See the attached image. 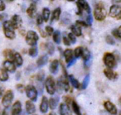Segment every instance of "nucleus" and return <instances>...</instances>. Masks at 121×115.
I'll use <instances>...</instances> for the list:
<instances>
[{"label":"nucleus","mask_w":121,"mask_h":115,"mask_svg":"<svg viewBox=\"0 0 121 115\" xmlns=\"http://www.w3.org/2000/svg\"><path fill=\"white\" fill-rule=\"evenodd\" d=\"M104 75L106 76V78H108L109 80H117V79H118V74L114 73L112 70H110V69H109V68L104 69Z\"/></svg>","instance_id":"obj_15"},{"label":"nucleus","mask_w":121,"mask_h":115,"mask_svg":"<svg viewBox=\"0 0 121 115\" xmlns=\"http://www.w3.org/2000/svg\"><path fill=\"white\" fill-rule=\"evenodd\" d=\"M47 61H48V55H43L37 60V65L38 67H42V66H43V65H45L47 63Z\"/></svg>","instance_id":"obj_24"},{"label":"nucleus","mask_w":121,"mask_h":115,"mask_svg":"<svg viewBox=\"0 0 121 115\" xmlns=\"http://www.w3.org/2000/svg\"><path fill=\"white\" fill-rule=\"evenodd\" d=\"M21 112H22V103L20 101H16L15 103L13 105L11 115H19Z\"/></svg>","instance_id":"obj_16"},{"label":"nucleus","mask_w":121,"mask_h":115,"mask_svg":"<svg viewBox=\"0 0 121 115\" xmlns=\"http://www.w3.org/2000/svg\"><path fill=\"white\" fill-rule=\"evenodd\" d=\"M59 102V97L58 96H55L51 98L50 99L48 100V105L52 109H55L56 108L57 104H58Z\"/></svg>","instance_id":"obj_20"},{"label":"nucleus","mask_w":121,"mask_h":115,"mask_svg":"<svg viewBox=\"0 0 121 115\" xmlns=\"http://www.w3.org/2000/svg\"><path fill=\"white\" fill-rule=\"evenodd\" d=\"M89 82H90V75H86V76H85L84 80H83L82 83H81V89H85L88 86V85H89Z\"/></svg>","instance_id":"obj_33"},{"label":"nucleus","mask_w":121,"mask_h":115,"mask_svg":"<svg viewBox=\"0 0 121 115\" xmlns=\"http://www.w3.org/2000/svg\"><path fill=\"white\" fill-rule=\"evenodd\" d=\"M64 56H65V59H66V61L67 62V63L71 61V60H73V56H74L72 50H71V49H66L64 51Z\"/></svg>","instance_id":"obj_25"},{"label":"nucleus","mask_w":121,"mask_h":115,"mask_svg":"<svg viewBox=\"0 0 121 115\" xmlns=\"http://www.w3.org/2000/svg\"><path fill=\"white\" fill-rule=\"evenodd\" d=\"M47 52H48L49 55H53L54 51H55V47H54V45L52 43V42H48L47 43Z\"/></svg>","instance_id":"obj_36"},{"label":"nucleus","mask_w":121,"mask_h":115,"mask_svg":"<svg viewBox=\"0 0 121 115\" xmlns=\"http://www.w3.org/2000/svg\"><path fill=\"white\" fill-rule=\"evenodd\" d=\"M47 110H48V99H47V97L44 96L40 104V111L43 113H46Z\"/></svg>","instance_id":"obj_17"},{"label":"nucleus","mask_w":121,"mask_h":115,"mask_svg":"<svg viewBox=\"0 0 121 115\" xmlns=\"http://www.w3.org/2000/svg\"><path fill=\"white\" fill-rule=\"evenodd\" d=\"M38 39H39L38 35L34 31H28L27 35H26V42H27V45L32 46V47L36 46Z\"/></svg>","instance_id":"obj_5"},{"label":"nucleus","mask_w":121,"mask_h":115,"mask_svg":"<svg viewBox=\"0 0 121 115\" xmlns=\"http://www.w3.org/2000/svg\"><path fill=\"white\" fill-rule=\"evenodd\" d=\"M13 99V93L12 90H8L5 93V94H4L2 99V104L4 105V107L5 108H9V106L12 103V101Z\"/></svg>","instance_id":"obj_7"},{"label":"nucleus","mask_w":121,"mask_h":115,"mask_svg":"<svg viewBox=\"0 0 121 115\" xmlns=\"http://www.w3.org/2000/svg\"><path fill=\"white\" fill-rule=\"evenodd\" d=\"M45 30H46L47 34H48V36L52 35V34H53V32H54V29L52 28V27H50V26H47V27H45Z\"/></svg>","instance_id":"obj_44"},{"label":"nucleus","mask_w":121,"mask_h":115,"mask_svg":"<svg viewBox=\"0 0 121 115\" xmlns=\"http://www.w3.org/2000/svg\"><path fill=\"white\" fill-rule=\"evenodd\" d=\"M121 27H119L118 29H114V30L112 31V35L114 36L115 38H117L118 40H120L121 39Z\"/></svg>","instance_id":"obj_38"},{"label":"nucleus","mask_w":121,"mask_h":115,"mask_svg":"<svg viewBox=\"0 0 121 115\" xmlns=\"http://www.w3.org/2000/svg\"><path fill=\"white\" fill-rule=\"evenodd\" d=\"M71 33L73 34V35L76 37V36H77V37H80V36H81V34H82V30H81V27H80L79 25H77V24H76V25H72L71 27Z\"/></svg>","instance_id":"obj_19"},{"label":"nucleus","mask_w":121,"mask_h":115,"mask_svg":"<svg viewBox=\"0 0 121 115\" xmlns=\"http://www.w3.org/2000/svg\"><path fill=\"white\" fill-rule=\"evenodd\" d=\"M106 40V42H107L108 44H109V45H114L115 44V41H114V39L113 38L112 36H107L105 38Z\"/></svg>","instance_id":"obj_41"},{"label":"nucleus","mask_w":121,"mask_h":115,"mask_svg":"<svg viewBox=\"0 0 121 115\" xmlns=\"http://www.w3.org/2000/svg\"><path fill=\"white\" fill-rule=\"evenodd\" d=\"M64 100L66 101V103H68V104H69V103H72V101H73L72 98H71V97H68V96L64 97Z\"/></svg>","instance_id":"obj_51"},{"label":"nucleus","mask_w":121,"mask_h":115,"mask_svg":"<svg viewBox=\"0 0 121 115\" xmlns=\"http://www.w3.org/2000/svg\"><path fill=\"white\" fill-rule=\"evenodd\" d=\"M103 60H104V65L107 66V68L110 69H115L117 67V60H116L115 56H114V54L109 53V52H107L104 55V58H103Z\"/></svg>","instance_id":"obj_2"},{"label":"nucleus","mask_w":121,"mask_h":115,"mask_svg":"<svg viewBox=\"0 0 121 115\" xmlns=\"http://www.w3.org/2000/svg\"><path fill=\"white\" fill-rule=\"evenodd\" d=\"M3 94H4V89H3L2 87H0V98L2 97Z\"/></svg>","instance_id":"obj_56"},{"label":"nucleus","mask_w":121,"mask_h":115,"mask_svg":"<svg viewBox=\"0 0 121 115\" xmlns=\"http://www.w3.org/2000/svg\"><path fill=\"white\" fill-rule=\"evenodd\" d=\"M25 92L26 94H27V97L30 99V101L32 102H36L37 99V96H38V92H37V89H36L35 86L32 85H27L25 88Z\"/></svg>","instance_id":"obj_4"},{"label":"nucleus","mask_w":121,"mask_h":115,"mask_svg":"<svg viewBox=\"0 0 121 115\" xmlns=\"http://www.w3.org/2000/svg\"><path fill=\"white\" fill-rule=\"evenodd\" d=\"M12 60H13V62L14 64H16L17 66H21V65H22V64H23L22 57V55H21V54L18 53V52H16V51L13 52Z\"/></svg>","instance_id":"obj_14"},{"label":"nucleus","mask_w":121,"mask_h":115,"mask_svg":"<svg viewBox=\"0 0 121 115\" xmlns=\"http://www.w3.org/2000/svg\"><path fill=\"white\" fill-rule=\"evenodd\" d=\"M37 54H38V51H37V48L36 47H31L28 50V55L31 57H36L37 55Z\"/></svg>","instance_id":"obj_34"},{"label":"nucleus","mask_w":121,"mask_h":115,"mask_svg":"<svg viewBox=\"0 0 121 115\" xmlns=\"http://www.w3.org/2000/svg\"><path fill=\"white\" fill-rule=\"evenodd\" d=\"M4 70L9 72H14L16 70L15 64L12 60H7L4 62Z\"/></svg>","instance_id":"obj_13"},{"label":"nucleus","mask_w":121,"mask_h":115,"mask_svg":"<svg viewBox=\"0 0 121 115\" xmlns=\"http://www.w3.org/2000/svg\"><path fill=\"white\" fill-rule=\"evenodd\" d=\"M13 51L12 50H6L4 51V55L5 57H7V58L10 59V60H12L13 59Z\"/></svg>","instance_id":"obj_39"},{"label":"nucleus","mask_w":121,"mask_h":115,"mask_svg":"<svg viewBox=\"0 0 121 115\" xmlns=\"http://www.w3.org/2000/svg\"><path fill=\"white\" fill-rule=\"evenodd\" d=\"M3 27H4V35L7 38L9 39H14L16 37L15 35V32H14V28L13 27L11 24L10 21H5L4 22L3 24Z\"/></svg>","instance_id":"obj_3"},{"label":"nucleus","mask_w":121,"mask_h":115,"mask_svg":"<svg viewBox=\"0 0 121 115\" xmlns=\"http://www.w3.org/2000/svg\"><path fill=\"white\" fill-rule=\"evenodd\" d=\"M2 115H10V114H9V109H8V108H5V109L3 111V114Z\"/></svg>","instance_id":"obj_54"},{"label":"nucleus","mask_w":121,"mask_h":115,"mask_svg":"<svg viewBox=\"0 0 121 115\" xmlns=\"http://www.w3.org/2000/svg\"><path fill=\"white\" fill-rule=\"evenodd\" d=\"M49 115H56V114H55V113H50Z\"/></svg>","instance_id":"obj_57"},{"label":"nucleus","mask_w":121,"mask_h":115,"mask_svg":"<svg viewBox=\"0 0 121 115\" xmlns=\"http://www.w3.org/2000/svg\"><path fill=\"white\" fill-rule=\"evenodd\" d=\"M10 22H11V24H12V26L13 27L14 29L19 28L22 24V18H21L20 16L17 15V14H15V15L12 17V20H11Z\"/></svg>","instance_id":"obj_11"},{"label":"nucleus","mask_w":121,"mask_h":115,"mask_svg":"<svg viewBox=\"0 0 121 115\" xmlns=\"http://www.w3.org/2000/svg\"><path fill=\"white\" fill-rule=\"evenodd\" d=\"M68 40L70 41V42H71V43H73V44H75L76 42V37H75L74 35H73L72 33H69L68 34Z\"/></svg>","instance_id":"obj_43"},{"label":"nucleus","mask_w":121,"mask_h":115,"mask_svg":"<svg viewBox=\"0 0 121 115\" xmlns=\"http://www.w3.org/2000/svg\"><path fill=\"white\" fill-rule=\"evenodd\" d=\"M39 31H40V32H41V34H42V37H47V35H46V33L43 32V31H42V30H41L40 28H39Z\"/></svg>","instance_id":"obj_55"},{"label":"nucleus","mask_w":121,"mask_h":115,"mask_svg":"<svg viewBox=\"0 0 121 115\" xmlns=\"http://www.w3.org/2000/svg\"><path fill=\"white\" fill-rule=\"evenodd\" d=\"M94 15L95 18L98 21H103L105 18L107 13H106V10L104 9V6L103 5V4L99 3V4H96L95 7Z\"/></svg>","instance_id":"obj_1"},{"label":"nucleus","mask_w":121,"mask_h":115,"mask_svg":"<svg viewBox=\"0 0 121 115\" xmlns=\"http://www.w3.org/2000/svg\"><path fill=\"white\" fill-rule=\"evenodd\" d=\"M27 15H28L29 17L33 18V17H35L36 13H37V7H36L35 4H30V6H29L28 9H27Z\"/></svg>","instance_id":"obj_22"},{"label":"nucleus","mask_w":121,"mask_h":115,"mask_svg":"<svg viewBox=\"0 0 121 115\" xmlns=\"http://www.w3.org/2000/svg\"><path fill=\"white\" fill-rule=\"evenodd\" d=\"M76 4H77V8H78L77 15L81 16L82 15V13H83V9H82V5H81V1H77Z\"/></svg>","instance_id":"obj_42"},{"label":"nucleus","mask_w":121,"mask_h":115,"mask_svg":"<svg viewBox=\"0 0 121 115\" xmlns=\"http://www.w3.org/2000/svg\"><path fill=\"white\" fill-rule=\"evenodd\" d=\"M53 41L55 42V43L60 44V32L59 31H55L53 32Z\"/></svg>","instance_id":"obj_32"},{"label":"nucleus","mask_w":121,"mask_h":115,"mask_svg":"<svg viewBox=\"0 0 121 115\" xmlns=\"http://www.w3.org/2000/svg\"><path fill=\"white\" fill-rule=\"evenodd\" d=\"M82 51H83L82 47H76V48L75 49L73 55H75V57H76V58H79V57H81V55H82Z\"/></svg>","instance_id":"obj_37"},{"label":"nucleus","mask_w":121,"mask_h":115,"mask_svg":"<svg viewBox=\"0 0 121 115\" xmlns=\"http://www.w3.org/2000/svg\"><path fill=\"white\" fill-rule=\"evenodd\" d=\"M104 107L111 115H116L117 114V108H116L115 105L112 103L110 101H106L104 103Z\"/></svg>","instance_id":"obj_10"},{"label":"nucleus","mask_w":121,"mask_h":115,"mask_svg":"<svg viewBox=\"0 0 121 115\" xmlns=\"http://www.w3.org/2000/svg\"><path fill=\"white\" fill-rule=\"evenodd\" d=\"M111 17H116L117 19L120 18L121 16V8L119 5H112L109 13Z\"/></svg>","instance_id":"obj_9"},{"label":"nucleus","mask_w":121,"mask_h":115,"mask_svg":"<svg viewBox=\"0 0 121 115\" xmlns=\"http://www.w3.org/2000/svg\"><path fill=\"white\" fill-rule=\"evenodd\" d=\"M44 76H45V73H44L43 70H41V71H39L38 74H37V81L42 84V81H43V80H44Z\"/></svg>","instance_id":"obj_40"},{"label":"nucleus","mask_w":121,"mask_h":115,"mask_svg":"<svg viewBox=\"0 0 121 115\" xmlns=\"http://www.w3.org/2000/svg\"><path fill=\"white\" fill-rule=\"evenodd\" d=\"M16 88H17V89L18 90L20 93H22V92L25 90V87H24L23 85H22V84H18V85H16Z\"/></svg>","instance_id":"obj_45"},{"label":"nucleus","mask_w":121,"mask_h":115,"mask_svg":"<svg viewBox=\"0 0 121 115\" xmlns=\"http://www.w3.org/2000/svg\"><path fill=\"white\" fill-rule=\"evenodd\" d=\"M35 115H36V114H35Z\"/></svg>","instance_id":"obj_58"},{"label":"nucleus","mask_w":121,"mask_h":115,"mask_svg":"<svg viewBox=\"0 0 121 115\" xmlns=\"http://www.w3.org/2000/svg\"><path fill=\"white\" fill-rule=\"evenodd\" d=\"M68 78H69L70 82H71V84L72 85V86L74 87V88L81 89V85H80L79 81H78V80H76V79L75 78V77L73 76L72 75H70L69 76H68Z\"/></svg>","instance_id":"obj_27"},{"label":"nucleus","mask_w":121,"mask_h":115,"mask_svg":"<svg viewBox=\"0 0 121 115\" xmlns=\"http://www.w3.org/2000/svg\"><path fill=\"white\" fill-rule=\"evenodd\" d=\"M9 76L8 72L4 69L0 68V81H7Z\"/></svg>","instance_id":"obj_29"},{"label":"nucleus","mask_w":121,"mask_h":115,"mask_svg":"<svg viewBox=\"0 0 121 115\" xmlns=\"http://www.w3.org/2000/svg\"><path fill=\"white\" fill-rule=\"evenodd\" d=\"M81 5H82L83 10L86 11V13H88V14L91 13V7H90V5L88 4V3L86 2V1H85V0H82V1H81Z\"/></svg>","instance_id":"obj_35"},{"label":"nucleus","mask_w":121,"mask_h":115,"mask_svg":"<svg viewBox=\"0 0 121 115\" xmlns=\"http://www.w3.org/2000/svg\"><path fill=\"white\" fill-rule=\"evenodd\" d=\"M58 66H59V61L57 60H54L50 65V72L52 74H56L58 72Z\"/></svg>","instance_id":"obj_21"},{"label":"nucleus","mask_w":121,"mask_h":115,"mask_svg":"<svg viewBox=\"0 0 121 115\" xmlns=\"http://www.w3.org/2000/svg\"><path fill=\"white\" fill-rule=\"evenodd\" d=\"M63 42H64L65 45L67 46V47H69V46L71 45V42H70V41L68 40V38L66 37H63Z\"/></svg>","instance_id":"obj_50"},{"label":"nucleus","mask_w":121,"mask_h":115,"mask_svg":"<svg viewBox=\"0 0 121 115\" xmlns=\"http://www.w3.org/2000/svg\"><path fill=\"white\" fill-rule=\"evenodd\" d=\"M60 16V8H56L55 10L52 12V19H51V22H54L56 21H58Z\"/></svg>","instance_id":"obj_23"},{"label":"nucleus","mask_w":121,"mask_h":115,"mask_svg":"<svg viewBox=\"0 0 121 115\" xmlns=\"http://www.w3.org/2000/svg\"><path fill=\"white\" fill-rule=\"evenodd\" d=\"M81 56H82L84 61L86 62V61H88V60H90L91 59V52H90V51L88 50V49L85 48V49H83L82 55H81Z\"/></svg>","instance_id":"obj_28"},{"label":"nucleus","mask_w":121,"mask_h":115,"mask_svg":"<svg viewBox=\"0 0 121 115\" xmlns=\"http://www.w3.org/2000/svg\"><path fill=\"white\" fill-rule=\"evenodd\" d=\"M71 15H70L68 13H64L61 15V22L62 24L64 25H67L71 22Z\"/></svg>","instance_id":"obj_26"},{"label":"nucleus","mask_w":121,"mask_h":115,"mask_svg":"<svg viewBox=\"0 0 121 115\" xmlns=\"http://www.w3.org/2000/svg\"><path fill=\"white\" fill-rule=\"evenodd\" d=\"M7 18H8V14L6 13L0 14V22H5V21H7Z\"/></svg>","instance_id":"obj_47"},{"label":"nucleus","mask_w":121,"mask_h":115,"mask_svg":"<svg viewBox=\"0 0 121 115\" xmlns=\"http://www.w3.org/2000/svg\"><path fill=\"white\" fill-rule=\"evenodd\" d=\"M93 22V18H92V16L91 14H88L87 17H86V22H87V25H91Z\"/></svg>","instance_id":"obj_46"},{"label":"nucleus","mask_w":121,"mask_h":115,"mask_svg":"<svg viewBox=\"0 0 121 115\" xmlns=\"http://www.w3.org/2000/svg\"><path fill=\"white\" fill-rule=\"evenodd\" d=\"M26 110H27V112L29 114H33L36 112L35 105H34V103H32V101H30V100H29V101L27 100V101L26 102Z\"/></svg>","instance_id":"obj_18"},{"label":"nucleus","mask_w":121,"mask_h":115,"mask_svg":"<svg viewBox=\"0 0 121 115\" xmlns=\"http://www.w3.org/2000/svg\"><path fill=\"white\" fill-rule=\"evenodd\" d=\"M5 9V4L4 1H0V12H2Z\"/></svg>","instance_id":"obj_52"},{"label":"nucleus","mask_w":121,"mask_h":115,"mask_svg":"<svg viewBox=\"0 0 121 115\" xmlns=\"http://www.w3.org/2000/svg\"><path fill=\"white\" fill-rule=\"evenodd\" d=\"M45 86L47 89V91L49 94L53 95L56 92V83L54 79L52 76H48L46 80Z\"/></svg>","instance_id":"obj_6"},{"label":"nucleus","mask_w":121,"mask_h":115,"mask_svg":"<svg viewBox=\"0 0 121 115\" xmlns=\"http://www.w3.org/2000/svg\"><path fill=\"white\" fill-rule=\"evenodd\" d=\"M42 22H43V19H42V15H38L37 17V25H42Z\"/></svg>","instance_id":"obj_48"},{"label":"nucleus","mask_w":121,"mask_h":115,"mask_svg":"<svg viewBox=\"0 0 121 115\" xmlns=\"http://www.w3.org/2000/svg\"><path fill=\"white\" fill-rule=\"evenodd\" d=\"M71 105H72V108H73V111L74 113H76V115H82L81 114V108H80L79 105L77 104L76 101L73 100L72 103H71Z\"/></svg>","instance_id":"obj_31"},{"label":"nucleus","mask_w":121,"mask_h":115,"mask_svg":"<svg viewBox=\"0 0 121 115\" xmlns=\"http://www.w3.org/2000/svg\"><path fill=\"white\" fill-rule=\"evenodd\" d=\"M57 85H58L59 92L62 91V90H65V91L67 92L68 90L70 89V86H69V84H68L67 79H66V78L60 77V78L58 80Z\"/></svg>","instance_id":"obj_8"},{"label":"nucleus","mask_w":121,"mask_h":115,"mask_svg":"<svg viewBox=\"0 0 121 115\" xmlns=\"http://www.w3.org/2000/svg\"><path fill=\"white\" fill-rule=\"evenodd\" d=\"M76 60H75V59H73V60H71V61H70L69 63H67V67H71V65H74V64L76 63Z\"/></svg>","instance_id":"obj_53"},{"label":"nucleus","mask_w":121,"mask_h":115,"mask_svg":"<svg viewBox=\"0 0 121 115\" xmlns=\"http://www.w3.org/2000/svg\"><path fill=\"white\" fill-rule=\"evenodd\" d=\"M59 113L60 115H72L69 105L66 103H60L59 106Z\"/></svg>","instance_id":"obj_12"},{"label":"nucleus","mask_w":121,"mask_h":115,"mask_svg":"<svg viewBox=\"0 0 121 115\" xmlns=\"http://www.w3.org/2000/svg\"><path fill=\"white\" fill-rule=\"evenodd\" d=\"M50 10L47 8H44L43 10H42V19H43L44 22H48L49 17H50Z\"/></svg>","instance_id":"obj_30"},{"label":"nucleus","mask_w":121,"mask_h":115,"mask_svg":"<svg viewBox=\"0 0 121 115\" xmlns=\"http://www.w3.org/2000/svg\"><path fill=\"white\" fill-rule=\"evenodd\" d=\"M76 24L77 25H79L80 27H87V24H86V22H83V21H80V20H77L76 21Z\"/></svg>","instance_id":"obj_49"}]
</instances>
